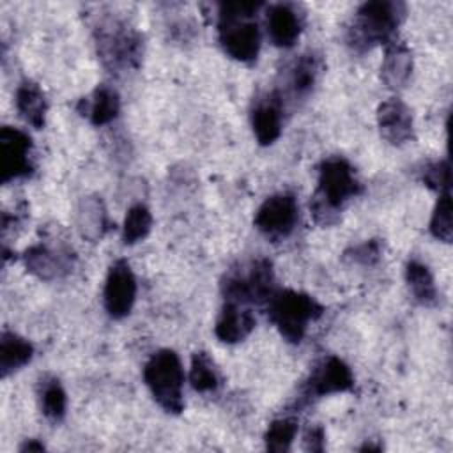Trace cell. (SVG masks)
I'll return each instance as SVG.
<instances>
[{"label": "cell", "mask_w": 453, "mask_h": 453, "mask_svg": "<svg viewBox=\"0 0 453 453\" xmlns=\"http://www.w3.org/2000/svg\"><path fill=\"white\" fill-rule=\"evenodd\" d=\"M265 304L269 320L290 343H299L308 324L324 313V306L313 296L292 288H276Z\"/></svg>", "instance_id": "obj_4"}, {"label": "cell", "mask_w": 453, "mask_h": 453, "mask_svg": "<svg viewBox=\"0 0 453 453\" xmlns=\"http://www.w3.org/2000/svg\"><path fill=\"white\" fill-rule=\"evenodd\" d=\"M377 124L380 136L391 145H403L414 138L412 111L398 97H389L379 104Z\"/></svg>", "instance_id": "obj_13"}, {"label": "cell", "mask_w": 453, "mask_h": 453, "mask_svg": "<svg viewBox=\"0 0 453 453\" xmlns=\"http://www.w3.org/2000/svg\"><path fill=\"white\" fill-rule=\"evenodd\" d=\"M262 2H223L218 5V39L223 51L244 64H251L260 50V28L255 21Z\"/></svg>", "instance_id": "obj_2"}, {"label": "cell", "mask_w": 453, "mask_h": 453, "mask_svg": "<svg viewBox=\"0 0 453 453\" xmlns=\"http://www.w3.org/2000/svg\"><path fill=\"white\" fill-rule=\"evenodd\" d=\"M343 258L352 264L361 265H373L380 258V242L377 239H370L363 244L352 246L343 253Z\"/></svg>", "instance_id": "obj_29"}, {"label": "cell", "mask_w": 453, "mask_h": 453, "mask_svg": "<svg viewBox=\"0 0 453 453\" xmlns=\"http://www.w3.org/2000/svg\"><path fill=\"white\" fill-rule=\"evenodd\" d=\"M421 182L439 193L449 191V161L448 159H437L430 161L421 168Z\"/></svg>", "instance_id": "obj_28"}, {"label": "cell", "mask_w": 453, "mask_h": 453, "mask_svg": "<svg viewBox=\"0 0 453 453\" xmlns=\"http://www.w3.org/2000/svg\"><path fill=\"white\" fill-rule=\"evenodd\" d=\"M37 396L42 414L51 421H60L65 416L67 396L60 380L53 375H42L37 382Z\"/></svg>", "instance_id": "obj_23"}, {"label": "cell", "mask_w": 453, "mask_h": 453, "mask_svg": "<svg viewBox=\"0 0 453 453\" xmlns=\"http://www.w3.org/2000/svg\"><path fill=\"white\" fill-rule=\"evenodd\" d=\"M324 441H326L324 428L320 425H317V426H311L306 430L303 446L306 451H324Z\"/></svg>", "instance_id": "obj_30"}, {"label": "cell", "mask_w": 453, "mask_h": 453, "mask_svg": "<svg viewBox=\"0 0 453 453\" xmlns=\"http://www.w3.org/2000/svg\"><path fill=\"white\" fill-rule=\"evenodd\" d=\"M16 110L19 117L35 129H41L46 122L48 103L41 87L32 80H23L16 88Z\"/></svg>", "instance_id": "obj_19"}, {"label": "cell", "mask_w": 453, "mask_h": 453, "mask_svg": "<svg viewBox=\"0 0 453 453\" xmlns=\"http://www.w3.org/2000/svg\"><path fill=\"white\" fill-rule=\"evenodd\" d=\"M405 18V4L375 0L363 4L347 32V42L356 51H366L375 44L395 41L396 30Z\"/></svg>", "instance_id": "obj_3"}, {"label": "cell", "mask_w": 453, "mask_h": 453, "mask_svg": "<svg viewBox=\"0 0 453 453\" xmlns=\"http://www.w3.org/2000/svg\"><path fill=\"white\" fill-rule=\"evenodd\" d=\"M319 73H320V60L315 53H304L299 58H296L294 64L288 67V76H287V85L292 97L296 99L306 97L313 90Z\"/></svg>", "instance_id": "obj_20"}, {"label": "cell", "mask_w": 453, "mask_h": 453, "mask_svg": "<svg viewBox=\"0 0 453 453\" xmlns=\"http://www.w3.org/2000/svg\"><path fill=\"white\" fill-rule=\"evenodd\" d=\"M152 228V214L143 203L133 205L124 219L122 241L124 244H134L149 235Z\"/></svg>", "instance_id": "obj_26"}, {"label": "cell", "mask_w": 453, "mask_h": 453, "mask_svg": "<svg viewBox=\"0 0 453 453\" xmlns=\"http://www.w3.org/2000/svg\"><path fill=\"white\" fill-rule=\"evenodd\" d=\"M412 73L411 50L396 39L386 44V55L380 65V80L389 88H402Z\"/></svg>", "instance_id": "obj_18"}, {"label": "cell", "mask_w": 453, "mask_h": 453, "mask_svg": "<svg viewBox=\"0 0 453 453\" xmlns=\"http://www.w3.org/2000/svg\"><path fill=\"white\" fill-rule=\"evenodd\" d=\"M97 55L111 73L136 69L143 55L142 35L122 21L101 23L96 30Z\"/></svg>", "instance_id": "obj_6"}, {"label": "cell", "mask_w": 453, "mask_h": 453, "mask_svg": "<svg viewBox=\"0 0 453 453\" xmlns=\"http://www.w3.org/2000/svg\"><path fill=\"white\" fill-rule=\"evenodd\" d=\"M430 234L442 241L451 242L453 237V223H451V196L449 191L439 193V200L430 218Z\"/></svg>", "instance_id": "obj_27"}, {"label": "cell", "mask_w": 453, "mask_h": 453, "mask_svg": "<svg viewBox=\"0 0 453 453\" xmlns=\"http://www.w3.org/2000/svg\"><path fill=\"white\" fill-rule=\"evenodd\" d=\"M19 451H44V444L37 442L35 439H30L19 446Z\"/></svg>", "instance_id": "obj_31"}, {"label": "cell", "mask_w": 453, "mask_h": 453, "mask_svg": "<svg viewBox=\"0 0 453 453\" xmlns=\"http://www.w3.org/2000/svg\"><path fill=\"white\" fill-rule=\"evenodd\" d=\"M143 380L163 411L170 414L182 412L184 368L175 350L161 349L154 352L143 366Z\"/></svg>", "instance_id": "obj_5"}, {"label": "cell", "mask_w": 453, "mask_h": 453, "mask_svg": "<svg viewBox=\"0 0 453 453\" xmlns=\"http://www.w3.org/2000/svg\"><path fill=\"white\" fill-rule=\"evenodd\" d=\"M34 356V347L23 336L4 331L0 336V373L7 377L16 370L23 368Z\"/></svg>", "instance_id": "obj_21"}, {"label": "cell", "mask_w": 453, "mask_h": 453, "mask_svg": "<svg viewBox=\"0 0 453 453\" xmlns=\"http://www.w3.org/2000/svg\"><path fill=\"white\" fill-rule=\"evenodd\" d=\"M299 219L297 200L292 193H276L267 196L255 214L257 230L269 241L288 237Z\"/></svg>", "instance_id": "obj_8"}, {"label": "cell", "mask_w": 453, "mask_h": 453, "mask_svg": "<svg viewBox=\"0 0 453 453\" xmlns=\"http://www.w3.org/2000/svg\"><path fill=\"white\" fill-rule=\"evenodd\" d=\"M32 138L28 133L4 126L0 129V175L2 182L28 177L34 172L30 157Z\"/></svg>", "instance_id": "obj_10"}, {"label": "cell", "mask_w": 453, "mask_h": 453, "mask_svg": "<svg viewBox=\"0 0 453 453\" xmlns=\"http://www.w3.org/2000/svg\"><path fill=\"white\" fill-rule=\"evenodd\" d=\"M273 264L267 258H255L248 264L230 269L221 280V292L225 301L239 304L267 303L274 292Z\"/></svg>", "instance_id": "obj_7"}, {"label": "cell", "mask_w": 453, "mask_h": 453, "mask_svg": "<svg viewBox=\"0 0 453 453\" xmlns=\"http://www.w3.org/2000/svg\"><path fill=\"white\" fill-rule=\"evenodd\" d=\"M354 388V375L350 366L338 356L324 357L310 373V377L301 386V402L308 403L315 398L345 393Z\"/></svg>", "instance_id": "obj_9"}, {"label": "cell", "mask_w": 453, "mask_h": 453, "mask_svg": "<svg viewBox=\"0 0 453 453\" xmlns=\"http://www.w3.org/2000/svg\"><path fill=\"white\" fill-rule=\"evenodd\" d=\"M359 449H361V451H380L382 448H380V446H373V444H365V446H361Z\"/></svg>", "instance_id": "obj_32"}, {"label": "cell", "mask_w": 453, "mask_h": 453, "mask_svg": "<svg viewBox=\"0 0 453 453\" xmlns=\"http://www.w3.org/2000/svg\"><path fill=\"white\" fill-rule=\"evenodd\" d=\"M136 299V278L127 260H115L106 274L103 304L111 319H124L131 313Z\"/></svg>", "instance_id": "obj_11"}, {"label": "cell", "mask_w": 453, "mask_h": 453, "mask_svg": "<svg viewBox=\"0 0 453 453\" xmlns=\"http://www.w3.org/2000/svg\"><path fill=\"white\" fill-rule=\"evenodd\" d=\"M255 329V315L246 304L225 301L216 324L214 334L223 343H239Z\"/></svg>", "instance_id": "obj_16"}, {"label": "cell", "mask_w": 453, "mask_h": 453, "mask_svg": "<svg viewBox=\"0 0 453 453\" xmlns=\"http://www.w3.org/2000/svg\"><path fill=\"white\" fill-rule=\"evenodd\" d=\"M304 16L294 4H274L267 9L265 27L271 42L278 48H292L303 32Z\"/></svg>", "instance_id": "obj_14"}, {"label": "cell", "mask_w": 453, "mask_h": 453, "mask_svg": "<svg viewBox=\"0 0 453 453\" xmlns=\"http://www.w3.org/2000/svg\"><path fill=\"white\" fill-rule=\"evenodd\" d=\"M27 269L41 280H53L73 271V253L64 248H50L46 244H35L25 251Z\"/></svg>", "instance_id": "obj_15"}, {"label": "cell", "mask_w": 453, "mask_h": 453, "mask_svg": "<svg viewBox=\"0 0 453 453\" xmlns=\"http://www.w3.org/2000/svg\"><path fill=\"white\" fill-rule=\"evenodd\" d=\"M405 281L414 297L421 306H434L437 303V287L430 269L419 260H409L405 265Z\"/></svg>", "instance_id": "obj_22"}, {"label": "cell", "mask_w": 453, "mask_h": 453, "mask_svg": "<svg viewBox=\"0 0 453 453\" xmlns=\"http://www.w3.org/2000/svg\"><path fill=\"white\" fill-rule=\"evenodd\" d=\"M361 193V182L352 165L342 156L326 157L319 165L317 189L310 200V212L315 223L329 226L338 219L343 205Z\"/></svg>", "instance_id": "obj_1"}, {"label": "cell", "mask_w": 453, "mask_h": 453, "mask_svg": "<svg viewBox=\"0 0 453 453\" xmlns=\"http://www.w3.org/2000/svg\"><path fill=\"white\" fill-rule=\"evenodd\" d=\"M78 111L87 115L94 126H104L117 119L120 111V99L115 88L99 85L94 88L90 97H83L78 104Z\"/></svg>", "instance_id": "obj_17"}, {"label": "cell", "mask_w": 453, "mask_h": 453, "mask_svg": "<svg viewBox=\"0 0 453 453\" xmlns=\"http://www.w3.org/2000/svg\"><path fill=\"white\" fill-rule=\"evenodd\" d=\"M283 110L285 103L278 90H271L264 97L257 99L251 110V127L260 145H271L280 138L283 127Z\"/></svg>", "instance_id": "obj_12"}, {"label": "cell", "mask_w": 453, "mask_h": 453, "mask_svg": "<svg viewBox=\"0 0 453 453\" xmlns=\"http://www.w3.org/2000/svg\"><path fill=\"white\" fill-rule=\"evenodd\" d=\"M189 382H191V388L198 393H212L218 389L219 375L207 352L198 350L193 354Z\"/></svg>", "instance_id": "obj_24"}, {"label": "cell", "mask_w": 453, "mask_h": 453, "mask_svg": "<svg viewBox=\"0 0 453 453\" xmlns=\"http://www.w3.org/2000/svg\"><path fill=\"white\" fill-rule=\"evenodd\" d=\"M297 434V419L296 418H280L269 423L265 434H264V442L265 449L283 453L288 451L292 446V441Z\"/></svg>", "instance_id": "obj_25"}]
</instances>
